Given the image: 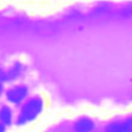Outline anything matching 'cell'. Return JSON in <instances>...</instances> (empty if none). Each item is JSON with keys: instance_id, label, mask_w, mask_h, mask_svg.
Wrapping results in <instances>:
<instances>
[{"instance_id": "obj_4", "label": "cell", "mask_w": 132, "mask_h": 132, "mask_svg": "<svg viewBox=\"0 0 132 132\" xmlns=\"http://www.w3.org/2000/svg\"><path fill=\"white\" fill-rule=\"evenodd\" d=\"M95 129V122L88 117H79L73 123L74 132H93Z\"/></svg>"}, {"instance_id": "obj_9", "label": "cell", "mask_w": 132, "mask_h": 132, "mask_svg": "<svg viewBox=\"0 0 132 132\" xmlns=\"http://www.w3.org/2000/svg\"><path fill=\"white\" fill-rule=\"evenodd\" d=\"M131 119H132V117H131Z\"/></svg>"}, {"instance_id": "obj_5", "label": "cell", "mask_w": 132, "mask_h": 132, "mask_svg": "<svg viewBox=\"0 0 132 132\" xmlns=\"http://www.w3.org/2000/svg\"><path fill=\"white\" fill-rule=\"evenodd\" d=\"M22 70H23V66L21 63H15L6 73H5V76H6V80L8 79H14L16 78L21 73H22Z\"/></svg>"}, {"instance_id": "obj_3", "label": "cell", "mask_w": 132, "mask_h": 132, "mask_svg": "<svg viewBox=\"0 0 132 132\" xmlns=\"http://www.w3.org/2000/svg\"><path fill=\"white\" fill-rule=\"evenodd\" d=\"M104 132H132V119L131 117L123 121H113L107 124Z\"/></svg>"}, {"instance_id": "obj_2", "label": "cell", "mask_w": 132, "mask_h": 132, "mask_svg": "<svg viewBox=\"0 0 132 132\" xmlns=\"http://www.w3.org/2000/svg\"><path fill=\"white\" fill-rule=\"evenodd\" d=\"M27 95H28V88L26 86H23V85L12 87L6 93L7 100L11 103H14V104L21 103L27 97Z\"/></svg>"}, {"instance_id": "obj_1", "label": "cell", "mask_w": 132, "mask_h": 132, "mask_svg": "<svg viewBox=\"0 0 132 132\" xmlns=\"http://www.w3.org/2000/svg\"><path fill=\"white\" fill-rule=\"evenodd\" d=\"M43 108H44V102L41 97L34 96V97L30 98L23 105L21 112L18 117L16 124L22 126V125H26V124L34 121L42 112Z\"/></svg>"}, {"instance_id": "obj_6", "label": "cell", "mask_w": 132, "mask_h": 132, "mask_svg": "<svg viewBox=\"0 0 132 132\" xmlns=\"http://www.w3.org/2000/svg\"><path fill=\"white\" fill-rule=\"evenodd\" d=\"M11 119H12L11 110L7 106H3L0 109V121H1V124L9 125L11 123Z\"/></svg>"}, {"instance_id": "obj_8", "label": "cell", "mask_w": 132, "mask_h": 132, "mask_svg": "<svg viewBox=\"0 0 132 132\" xmlns=\"http://www.w3.org/2000/svg\"><path fill=\"white\" fill-rule=\"evenodd\" d=\"M0 132H5V126L3 124H0Z\"/></svg>"}, {"instance_id": "obj_7", "label": "cell", "mask_w": 132, "mask_h": 132, "mask_svg": "<svg viewBox=\"0 0 132 132\" xmlns=\"http://www.w3.org/2000/svg\"><path fill=\"white\" fill-rule=\"evenodd\" d=\"M3 80H6V76H5V73H4V72L0 71V95H1V93H2V88H3L2 81H3Z\"/></svg>"}]
</instances>
